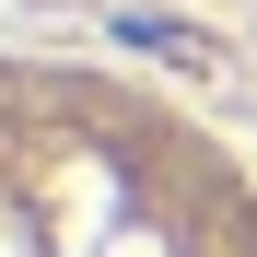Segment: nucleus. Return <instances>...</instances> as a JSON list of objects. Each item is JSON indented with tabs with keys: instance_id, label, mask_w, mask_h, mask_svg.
Instances as JSON below:
<instances>
[{
	"instance_id": "f257e3e1",
	"label": "nucleus",
	"mask_w": 257,
	"mask_h": 257,
	"mask_svg": "<svg viewBox=\"0 0 257 257\" xmlns=\"http://www.w3.org/2000/svg\"><path fill=\"white\" fill-rule=\"evenodd\" d=\"M0 257H257V199L164 105L0 70Z\"/></svg>"
}]
</instances>
